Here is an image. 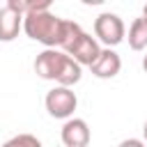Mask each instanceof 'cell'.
<instances>
[{"mask_svg": "<svg viewBox=\"0 0 147 147\" xmlns=\"http://www.w3.org/2000/svg\"><path fill=\"white\" fill-rule=\"evenodd\" d=\"M142 136H145V140H142V142L147 145V122H145V126H142Z\"/></svg>", "mask_w": 147, "mask_h": 147, "instance_id": "12", "label": "cell"}, {"mask_svg": "<svg viewBox=\"0 0 147 147\" xmlns=\"http://www.w3.org/2000/svg\"><path fill=\"white\" fill-rule=\"evenodd\" d=\"M2 147H41V140L32 133H18V136L9 138Z\"/></svg>", "mask_w": 147, "mask_h": 147, "instance_id": "10", "label": "cell"}, {"mask_svg": "<svg viewBox=\"0 0 147 147\" xmlns=\"http://www.w3.org/2000/svg\"><path fill=\"white\" fill-rule=\"evenodd\" d=\"M62 23L64 18L51 14V11H34L23 16V30L30 39L44 44L46 48H57L60 46V34H62Z\"/></svg>", "mask_w": 147, "mask_h": 147, "instance_id": "1", "label": "cell"}, {"mask_svg": "<svg viewBox=\"0 0 147 147\" xmlns=\"http://www.w3.org/2000/svg\"><path fill=\"white\" fill-rule=\"evenodd\" d=\"M60 138L64 142V147H87L90 145V126L85 119L80 117H71L64 122Z\"/></svg>", "mask_w": 147, "mask_h": 147, "instance_id": "6", "label": "cell"}, {"mask_svg": "<svg viewBox=\"0 0 147 147\" xmlns=\"http://www.w3.org/2000/svg\"><path fill=\"white\" fill-rule=\"evenodd\" d=\"M94 34L101 44H106V48H113V46L122 44L124 34H126V28H124V21L117 14L103 11L94 18Z\"/></svg>", "mask_w": 147, "mask_h": 147, "instance_id": "2", "label": "cell"}, {"mask_svg": "<svg viewBox=\"0 0 147 147\" xmlns=\"http://www.w3.org/2000/svg\"><path fill=\"white\" fill-rule=\"evenodd\" d=\"M23 28V16L11 7H0V41H14Z\"/></svg>", "mask_w": 147, "mask_h": 147, "instance_id": "8", "label": "cell"}, {"mask_svg": "<svg viewBox=\"0 0 147 147\" xmlns=\"http://www.w3.org/2000/svg\"><path fill=\"white\" fill-rule=\"evenodd\" d=\"M117 147H147L142 140H138V138H126V140H122Z\"/></svg>", "mask_w": 147, "mask_h": 147, "instance_id": "11", "label": "cell"}, {"mask_svg": "<svg viewBox=\"0 0 147 147\" xmlns=\"http://www.w3.org/2000/svg\"><path fill=\"white\" fill-rule=\"evenodd\" d=\"M71 60H76L80 67L85 64V67H92L94 62H96V57H99V53H101V46H99V41L92 37V34H87L85 30H83V34L64 51Z\"/></svg>", "mask_w": 147, "mask_h": 147, "instance_id": "5", "label": "cell"}, {"mask_svg": "<svg viewBox=\"0 0 147 147\" xmlns=\"http://www.w3.org/2000/svg\"><path fill=\"white\" fill-rule=\"evenodd\" d=\"M44 103H46V110H48L51 117H55V119H71V115H74V110L78 106V99L71 92V87H60L57 85V87H53L46 94Z\"/></svg>", "mask_w": 147, "mask_h": 147, "instance_id": "3", "label": "cell"}, {"mask_svg": "<svg viewBox=\"0 0 147 147\" xmlns=\"http://www.w3.org/2000/svg\"><path fill=\"white\" fill-rule=\"evenodd\" d=\"M142 69H145V74H147V55L142 57Z\"/></svg>", "mask_w": 147, "mask_h": 147, "instance_id": "13", "label": "cell"}, {"mask_svg": "<svg viewBox=\"0 0 147 147\" xmlns=\"http://www.w3.org/2000/svg\"><path fill=\"white\" fill-rule=\"evenodd\" d=\"M142 18H145V21H147V5H145V7H142Z\"/></svg>", "mask_w": 147, "mask_h": 147, "instance_id": "14", "label": "cell"}, {"mask_svg": "<svg viewBox=\"0 0 147 147\" xmlns=\"http://www.w3.org/2000/svg\"><path fill=\"white\" fill-rule=\"evenodd\" d=\"M129 46L133 51L147 48V21L142 16L140 18H133V23L129 25Z\"/></svg>", "mask_w": 147, "mask_h": 147, "instance_id": "9", "label": "cell"}, {"mask_svg": "<svg viewBox=\"0 0 147 147\" xmlns=\"http://www.w3.org/2000/svg\"><path fill=\"white\" fill-rule=\"evenodd\" d=\"M67 60H69L67 53H62V51H57V48H46V51H41V53L37 55V60H34V71H37L39 78H44V80H55V83H57L60 76H62V69H64Z\"/></svg>", "mask_w": 147, "mask_h": 147, "instance_id": "4", "label": "cell"}, {"mask_svg": "<svg viewBox=\"0 0 147 147\" xmlns=\"http://www.w3.org/2000/svg\"><path fill=\"white\" fill-rule=\"evenodd\" d=\"M90 69H92V74L96 78H115L119 74V69H122V57L113 48H101L96 62Z\"/></svg>", "mask_w": 147, "mask_h": 147, "instance_id": "7", "label": "cell"}]
</instances>
